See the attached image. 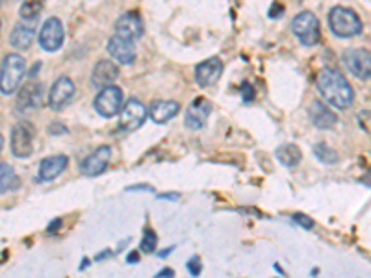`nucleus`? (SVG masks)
<instances>
[{"label": "nucleus", "mask_w": 371, "mask_h": 278, "mask_svg": "<svg viewBox=\"0 0 371 278\" xmlns=\"http://www.w3.org/2000/svg\"><path fill=\"white\" fill-rule=\"evenodd\" d=\"M308 115H310V121L314 122V127L319 130H330L336 127L338 122V115L321 100H314L308 108Z\"/></svg>", "instance_id": "17"}, {"label": "nucleus", "mask_w": 371, "mask_h": 278, "mask_svg": "<svg viewBox=\"0 0 371 278\" xmlns=\"http://www.w3.org/2000/svg\"><path fill=\"white\" fill-rule=\"evenodd\" d=\"M74 91H76V87H74L73 80L69 76H60L49 91V106L54 111H60L71 103V98L74 97Z\"/></svg>", "instance_id": "11"}, {"label": "nucleus", "mask_w": 371, "mask_h": 278, "mask_svg": "<svg viewBox=\"0 0 371 278\" xmlns=\"http://www.w3.org/2000/svg\"><path fill=\"white\" fill-rule=\"evenodd\" d=\"M123 104H125V95H123L121 87L117 85H108L97 93V97L93 100V108L97 111L100 117L104 119H110L114 115H117L121 111Z\"/></svg>", "instance_id": "6"}, {"label": "nucleus", "mask_w": 371, "mask_h": 278, "mask_svg": "<svg viewBox=\"0 0 371 278\" xmlns=\"http://www.w3.org/2000/svg\"><path fill=\"white\" fill-rule=\"evenodd\" d=\"M242 97H244V103H251V100L255 98V87L245 82V84L242 85Z\"/></svg>", "instance_id": "31"}, {"label": "nucleus", "mask_w": 371, "mask_h": 278, "mask_svg": "<svg viewBox=\"0 0 371 278\" xmlns=\"http://www.w3.org/2000/svg\"><path fill=\"white\" fill-rule=\"evenodd\" d=\"M34 141H36V128L30 121H19L12 128V138H10V147H12L13 156L19 160H26L34 154Z\"/></svg>", "instance_id": "5"}, {"label": "nucleus", "mask_w": 371, "mask_h": 278, "mask_svg": "<svg viewBox=\"0 0 371 278\" xmlns=\"http://www.w3.org/2000/svg\"><path fill=\"white\" fill-rule=\"evenodd\" d=\"M43 106V85L39 82H30L19 91L17 109H37Z\"/></svg>", "instance_id": "21"}, {"label": "nucleus", "mask_w": 371, "mask_h": 278, "mask_svg": "<svg viewBox=\"0 0 371 278\" xmlns=\"http://www.w3.org/2000/svg\"><path fill=\"white\" fill-rule=\"evenodd\" d=\"M140 189H145V191H154V189L151 188V186H147V184H143V186H130V188H127V191H140Z\"/></svg>", "instance_id": "36"}, {"label": "nucleus", "mask_w": 371, "mask_h": 278, "mask_svg": "<svg viewBox=\"0 0 371 278\" xmlns=\"http://www.w3.org/2000/svg\"><path fill=\"white\" fill-rule=\"evenodd\" d=\"M147 117H149V109L145 108V104L138 98H128L119 111V130L134 132L147 121Z\"/></svg>", "instance_id": "7"}, {"label": "nucleus", "mask_w": 371, "mask_h": 278, "mask_svg": "<svg viewBox=\"0 0 371 278\" xmlns=\"http://www.w3.org/2000/svg\"><path fill=\"white\" fill-rule=\"evenodd\" d=\"M67 132V127L60 121H54L49 125V133L50 136H61V133Z\"/></svg>", "instance_id": "30"}, {"label": "nucleus", "mask_w": 371, "mask_h": 278, "mask_svg": "<svg viewBox=\"0 0 371 278\" xmlns=\"http://www.w3.org/2000/svg\"><path fill=\"white\" fill-rule=\"evenodd\" d=\"M60 226H61V219H56L54 223H50L49 224V228H47V232H49V234H56Z\"/></svg>", "instance_id": "33"}, {"label": "nucleus", "mask_w": 371, "mask_h": 278, "mask_svg": "<svg viewBox=\"0 0 371 278\" xmlns=\"http://www.w3.org/2000/svg\"><path fill=\"white\" fill-rule=\"evenodd\" d=\"M108 54L117 61V63H123V65H132L136 61V47L134 41L130 39H125L121 36H112L108 39Z\"/></svg>", "instance_id": "13"}, {"label": "nucleus", "mask_w": 371, "mask_h": 278, "mask_svg": "<svg viewBox=\"0 0 371 278\" xmlns=\"http://www.w3.org/2000/svg\"><path fill=\"white\" fill-rule=\"evenodd\" d=\"M63 39H65V30H63L60 19H47L43 23L41 30H39V36H37V41L41 45V49L47 50V52H56V50L61 49Z\"/></svg>", "instance_id": "8"}, {"label": "nucleus", "mask_w": 371, "mask_h": 278, "mask_svg": "<svg viewBox=\"0 0 371 278\" xmlns=\"http://www.w3.org/2000/svg\"><path fill=\"white\" fill-rule=\"evenodd\" d=\"M186 269H188V272L191 277H199L202 271L201 258H199V256H191L188 264H186Z\"/></svg>", "instance_id": "27"}, {"label": "nucleus", "mask_w": 371, "mask_h": 278, "mask_svg": "<svg viewBox=\"0 0 371 278\" xmlns=\"http://www.w3.org/2000/svg\"><path fill=\"white\" fill-rule=\"evenodd\" d=\"M158 199H162V200H178V199H180V193H162V195H158Z\"/></svg>", "instance_id": "35"}, {"label": "nucleus", "mask_w": 371, "mask_h": 278, "mask_svg": "<svg viewBox=\"0 0 371 278\" xmlns=\"http://www.w3.org/2000/svg\"><path fill=\"white\" fill-rule=\"evenodd\" d=\"M329 26L330 32H332L336 37H341V39L359 36V34H362V28H364L359 13L346 6H335L330 10Z\"/></svg>", "instance_id": "3"}, {"label": "nucleus", "mask_w": 371, "mask_h": 278, "mask_svg": "<svg viewBox=\"0 0 371 278\" xmlns=\"http://www.w3.org/2000/svg\"><path fill=\"white\" fill-rule=\"evenodd\" d=\"M112 160V147L103 145L98 147L97 151H93L87 158H84V162L80 164V171L84 176H97L103 175L104 171L108 169Z\"/></svg>", "instance_id": "12"}, {"label": "nucleus", "mask_w": 371, "mask_h": 278, "mask_svg": "<svg viewBox=\"0 0 371 278\" xmlns=\"http://www.w3.org/2000/svg\"><path fill=\"white\" fill-rule=\"evenodd\" d=\"M314 154L319 162L323 164H336L338 162V152L329 145V143H325V141H319L316 147H314Z\"/></svg>", "instance_id": "25"}, {"label": "nucleus", "mask_w": 371, "mask_h": 278, "mask_svg": "<svg viewBox=\"0 0 371 278\" xmlns=\"http://www.w3.org/2000/svg\"><path fill=\"white\" fill-rule=\"evenodd\" d=\"M173 250H175V247L165 248V250H162V253H158V256H160V258H165V256H167V254H171V253H173Z\"/></svg>", "instance_id": "38"}, {"label": "nucleus", "mask_w": 371, "mask_h": 278, "mask_svg": "<svg viewBox=\"0 0 371 278\" xmlns=\"http://www.w3.org/2000/svg\"><path fill=\"white\" fill-rule=\"evenodd\" d=\"M156 247H158V236H156V232H154L152 228H145L143 237H141V243H140L141 253L151 254L156 250Z\"/></svg>", "instance_id": "26"}, {"label": "nucleus", "mask_w": 371, "mask_h": 278, "mask_svg": "<svg viewBox=\"0 0 371 278\" xmlns=\"http://www.w3.org/2000/svg\"><path fill=\"white\" fill-rule=\"evenodd\" d=\"M275 156H277V160H279L284 167L292 169V167L301 164L303 152H301V149H299L295 143H284V145H280L279 149L275 151Z\"/></svg>", "instance_id": "22"}, {"label": "nucleus", "mask_w": 371, "mask_h": 278, "mask_svg": "<svg viewBox=\"0 0 371 278\" xmlns=\"http://www.w3.org/2000/svg\"><path fill=\"white\" fill-rule=\"evenodd\" d=\"M223 69L225 67H223V61L220 58H208L195 67V82L201 87H210L221 78Z\"/></svg>", "instance_id": "14"}, {"label": "nucleus", "mask_w": 371, "mask_h": 278, "mask_svg": "<svg viewBox=\"0 0 371 278\" xmlns=\"http://www.w3.org/2000/svg\"><path fill=\"white\" fill-rule=\"evenodd\" d=\"M116 36H121L130 41H138L143 36V21L140 13L128 12L116 21Z\"/></svg>", "instance_id": "15"}, {"label": "nucleus", "mask_w": 371, "mask_h": 278, "mask_svg": "<svg viewBox=\"0 0 371 278\" xmlns=\"http://www.w3.org/2000/svg\"><path fill=\"white\" fill-rule=\"evenodd\" d=\"M343 65L359 80L371 78V52L365 49H349L343 52Z\"/></svg>", "instance_id": "9"}, {"label": "nucleus", "mask_w": 371, "mask_h": 278, "mask_svg": "<svg viewBox=\"0 0 371 278\" xmlns=\"http://www.w3.org/2000/svg\"><path fill=\"white\" fill-rule=\"evenodd\" d=\"M293 221L299 224V226H303L304 230H312L314 228V221H312L308 215H304V213H293Z\"/></svg>", "instance_id": "28"}, {"label": "nucleus", "mask_w": 371, "mask_h": 278, "mask_svg": "<svg viewBox=\"0 0 371 278\" xmlns=\"http://www.w3.org/2000/svg\"><path fill=\"white\" fill-rule=\"evenodd\" d=\"M292 32L304 47H316L321 41V26L316 13L301 12L292 19Z\"/></svg>", "instance_id": "4"}, {"label": "nucleus", "mask_w": 371, "mask_h": 278, "mask_svg": "<svg viewBox=\"0 0 371 278\" xmlns=\"http://www.w3.org/2000/svg\"><path fill=\"white\" fill-rule=\"evenodd\" d=\"M359 122H360V128L371 136V111H368V109H365V111H360Z\"/></svg>", "instance_id": "29"}, {"label": "nucleus", "mask_w": 371, "mask_h": 278, "mask_svg": "<svg viewBox=\"0 0 371 278\" xmlns=\"http://www.w3.org/2000/svg\"><path fill=\"white\" fill-rule=\"evenodd\" d=\"M69 165V158L63 156V154H58V156H49V158H43L41 164H39V180L41 182H52L54 178L63 173V171L67 169Z\"/></svg>", "instance_id": "19"}, {"label": "nucleus", "mask_w": 371, "mask_h": 278, "mask_svg": "<svg viewBox=\"0 0 371 278\" xmlns=\"http://www.w3.org/2000/svg\"><path fill=\"white\" fill-rule=\"evenodd\" d=\"M119 78V67L116 61L112 60H100L95 63L92 73V85L95 89H104L108 85L116 84V80Z\"/></svg>", "instance_id": "16"}, {"label": "nucleus", "mask_w": 371, "mask_h": 278, "mask_svg": "<svg viewBox=\"0 0 371 278\" xmlns=\"http://www.w3.org/2000/svg\"><path fill=\"white\" fill-rule=\"evenodd\" d=\"M26 74V61L21 54H8L0 63V91L13 95L21 87Z\"/></svg>", "instance_id": "2"}, {"label": "nucleus", "mask_w": 371, "mask_h": 278, "mask_svg": "<svg viewBox=\"0 0 371 278\" xmlns=\"http://www.w3.org/2000/svg\"><path fill=\"white\" fill-rule=\"evenodd\" d=\"M39 69H41V63H39V61H37L36 65L32 67V73H30V76H36V73H39Z\"/></svg>", "instance_id": "39"}, {"label": "nucleus", "mask_w": 371, "mask_h": 278, "mask_svg": "<svg viewBox=\"0 0 371 278\" xmlns=\"http://www.w3.org/2000/svg\"><path fill=\"white\" fill-rule=\"evenodd\" d=\"M210 114H212V103L204 97H197L186 109L184 125L189 130H201L206 125Z\"/></svg>", "instance_id": "10"}, {"label": "nucleus", "mask_w": 371, "mask_h": 278, "mask_svg": "<svg viewBox=\"0 0 371 278\" xmlns=\"http://www.w3.org/2000/svg\"><path fill=\"white\" fill-rule=\"evenodd\" d=\"M110 256H114L112 250H103V253L95 256V261H100V260H104V258H110Z\"/></svg>", "instance_id": "37"}, {"label": "nucleus", "mask_w": 371, "mask_h": 278, "mask_svg": "<svg viewBox=\"0 0 371 278\" xmlns=\"http://www.w3.org/2000/svg\"><path fill=\"white\" fill-rule=\"evenodd\" d=\"M36 21H23L15 25L10 36V45L17 50H28L32 47V43L36 39Z\"/></svg>", "instance_id": "18"}, {"label": "nucleus", "mask_w": 371, "mask_h": 278, "mask_svg": "<svg viewBox=\"0 0 371 278\" xmlns=\"http://www.w3.org/2000/svg\"><path fill=\"white\" fill-rule=\"evenodd\" d=\"M43 6H45V0H25L21 10H19V17L23 21H36Z\"/></svg>", "instance_id": "24"}, {"label": "nucleus", "mask_w": 371, "mask_h": 278, "mask_svg": "<svg viewBox=\"0 0 371 278\" xmlns=\"http://www.w3.org/2000/svg\"><path fill=\"white\" fill-rule=\"evenodd\" d=\"M127 261H128V264H138V261H140V253H138V250H132V253H128Z\"/></svg>", "instance_id": "32"}, {"label": "nucleus", "mask_w": 371, "mask_h": 278, "mask_svg": "<svg viewBox=\"0 0 371 278\" xmlns=\"http://www.w3.org/2000/svg\"><path fill=\"white\" fill-rule=\"evenodd\" d=\"M19 188V176L15 175L12 165L0 164V195Z\"/></svg>", "instance_id": "23"}, {"label": "nucleus", "mask_w": 371, "mask_h": 278, "mask_svg": "<svg viewBox=\"0 0 371 278\" xmlns=\"http://www.w3.org/2000/svg\"><path fill=\"white\" fill-rule=\"evenodd\" d=\"M147 109H149V117L156 125H165L173 117H177V114L180 111V104L177 100H154Z\"/></svg>", "instance_id": "20"}, {"label": "nucleus", "mask_w": 371, "mask_h": 278, "mask_svg": "<svg viewBox=\"0 0 371 278\" xmlns=\"http://www.w3.org/2000/svg\"><path fill=\"white\" fill-rule=\"evenodd\" d=\"M156 277L160 278H167V277H175V271L171 269V267H165V269H162V271H158V275Z\"/></svg>", "instance_id": "34"}, {"label": "nucleus", "mask_w": 371, "mask_h": 278, "mask_svg": "<svg viewBox=\"0 0 371 278\" xmlns=\"http://www.w3.org/2000/svg\"><path fill=\"white\" fill-rule=\"evenodd\" d=\"M2 4H4V0H0V8H2Z\"/></svg>", "instance_id": "41"}, {"label": "nucleus", "mask_w": 371, "mask_h": 278, "mask_svg": "<svg viewBox=\"0 0 371 278\" xmlns=\"http://www.w3.org/2000/svg\"><path fill=\"white\" fill-rule=\"evenodd\" d=\"M2 147H4V136L0 133V152H2Z\"/></svg>", "instance_id": "40"}, {"label": "nucleus", "mask_w": 371, "mask_h": 278, "mask_svg": "<svg viewBox=\"0 0 371 278\" xmlns=\"http://www.w3.org/2000/svg\"><path fill=\"white\" fill-rule=\"evenodd\" d=\"M316 87L319 91V95L327 104H330L332 108L347 109L349 106H353L354 103V89L353 85L349 84V80L336 69H321L317 73Z\"/></svg>", "instance_id": "1"}]
</instances>
